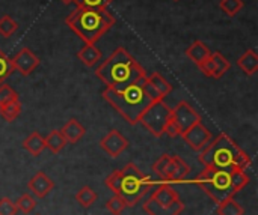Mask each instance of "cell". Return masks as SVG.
<instances>
[{"label": "cell", "instance_id": "obj_1", "mask_svg": "<svg viewBox=\"0 0 258 215\" xmlns=\"http://www.w3.org/2000/svg\"><path fill=\"white\" fill-rule=\"evenodd\" d=\"M95 75L113 90H122L133 83L141 81L147 72L141 63L122 47L116 48L95 69Z\"/></svg>", "mask_w": 258, "mask_h": 215}, {"label": "cell", "instance_id": "obj_2", "mask_svg": "<svg viewBox=\"0 0 258 215\" xmlns=\"http://www.w3.org/2000/svg\"><path fill=\"white\" fill-rule=\"evenodd\" d=\"M200 161L206 167L218 170L242 169L246 172L251 166V157L225 133L212 139V142L201 151Z\"/></svg>", "mask_w": 258, "mask_h": 215}, {"label": "cell", "instance_id": "obj_3", "mask_svg": "<svg viewBox=\"0 0 258 215\" xmlns=\"http://www.w3.org/2000/svg\"><path fill=\"white\" fill-rule=\"evenodd\" d=\"M67 24L86 44H95L115 24V18L107 9L76 6L67 17Z\"/></svg>", "mask_w": 258, "mask_h": 215}, {"label": "cell", "instance_id": "obj_4", "mask_svg": "<svg viewBox=\"0 0 258 215\" xmlns=\"http://www.w3.org/2000/svg\"><path fill=\"white\" fill-rule=\"evenodd\" d=\"M103 98L130 124L136 125L145 112V109L153 102L144 92L141 81L130 84L122 90H113L106 87L103 90Z\"/></svg>", "mask_w": 258, "mask_h": 215}, {"label": "cell", "instance_id": "obj_5", "mask_svg": "<svg viewBox=\"0 0 258 215\" xmlns=\"http://www.w3.org/2000/svg\"><path fill=\"white\" fill-rule=\"evenodd\" d=\"M119 172H121V182L115 194L119 196L125 202V205L132 208L138 202H141L142 197L148 193L151 187V179L147 175H144L141 169L133 163H128Z\"/></svg>", "mask_w": 258, "mask_h": 215}, {"label": "cell", "instance_id": "obj_6", "mask_svg": "<svg viewBox=\"0 0 258 215\" xmlns=\"http://www.w3.org/2000/svg\"><path fill=\"white\" fill-rule=\"evenodd\" d=\"M195 184L215 202L221 203L230 197H234V191L230 182V172L228 170H218L206 167L197 178Z\"/></svg>", "mask_w": 258, "mask_h": 215}, {"label": "cell", "instance_id": "obj_7", "mask_svg": "<svg viewBox=\"0 0 258 215\" xmlns=\"http://www.w3.org/2000/svg\"><path fill=\"white\" fill-rule=\"evenodd\" d=\"M171 119V107L162 101L151 102L145 112L142 113L139 122L156 137H162L165 134V128Z\"/></svg>", "mask_w": 258, "mask_h": 215}, {"label": "cell", "instance_id": "obj_8", "mask_svg": "<svg viewBox=\"0 0 258 215\" xmlns=\"http://www.w3.org/2000/svg\"><path fill=\"white\" fill-rule=\"evenodd\" d=\"M171 119L178 127L180 133H184L195 124L201 122V116L186 101H180L174 109H171Z\"/></svg>", "mask_w": 258, "mask_h": 215}, {"label": "cell", "instance_id": "obj_9", "mask_svg": "<svg viewBox=\"0 0 258 215\" xmlns=\"http://www.w3.org/2000/svg\"><path fill=\"white\" fill-rule=\"evenodd\" d=\"M183 137V140L197 152H201L210 142H212V133L203 125V122L195 124L194 127H190L189 130H186L184 133L180 134Z\"/></svg>", "mask_w": 258, "mask_h": 215}, {"label": "cell", "instance_id": "obj_10", "mask_svg": "<svg viewBox=\"0 0 258 215\" xmlns=\"http://www.w3.org/2000/svg\"><path fill=\"white\" fill-rule=\"evenodd\" d=\"M100 148L109 157L118 158L128 148V140L118 130H112L100 140Z\"/></svg>", "mask_w": 258, "mask_h": 215}, {"label": "cell", "instance_id": "obj_11", "mask_svg": "<svg viewBox=\"0 0 258 215\" xmlns=\"http://www.w3.org/2000/svg\"><path fill=\"white\" fill-rule=\"evenodd\" d=\"M11 60H12L14 69L18 71L21 75H29L39 65V59L29 48H21Z\"/></svg>", "mask_w": 258, "mask_h": 215}, {"label": "cell", "instance_id": "obj_12", "mask_svg": "<svg viewBox=\"0 0 258 215\" xmlns=\"http://www.w3.org/2000/svg\"><path fill=\"white\" fill-rule=\"evenodd\" d=\"M190 172V166L180 157L174 155L171 157L168 166H166V170H165V178L163 181H168V182H180L183 181Z\"/></svg>", "mask_w": 258, "mask_h": 215}, {"label": "cell", "instance_id": "obj_13", "mask_svg": "<svg viewBox=\"0 0 258 215\" xmlns=\"http://www.w3.org/2000/svg\"><path fill=\"white\" fill-rule=\"evenodd\" d=\"M29 190L35 194V197L38 199H44L53 188H54V182L44 173V172H38L27 184Z\"/></svg>", "mask_w": 258, "mask_h": 215}, {"label": "cell", "instance_id": "obj_14", "mask_svg": "<svg viewBox=\"0 0 258 215\" xmlns=\"http://www.w3.org/2000/svg\"><path fill=\"white\" fill-rule=\"evenodd\" d=\"M184 209L183 202L178 199L174 203H171L169 206H162L157 202H154L151 197L144 203V211L148 215H180Z\"/></svg>", "mask_w": 258, "mask_h": 215}, {"label": "cell", "instance_id": "obj_15", "mask_svg": "<svg viewBox=\"0 0 258 215\" xmlns=\"http://www.w3.org/2000/svg\"><path fill=\"white\" fill-rule=\"evenodd\" d=\"M151 199L162 206H169L180 197H178V193L169 184H160L151 194Z\"/></svg>", "mask_w": 258, "mask_h": 215}, {"label": "cell", "instance_id": "obj_16", "mask_svg": "<svg viewBox=\"0 0 258 215\" xmlns=\"http://www.w3.org/2000/svg\"><path fill=\"white\" fill-rule=\"evenodd\" d=\"M85 133H86L85 127L79 121H76V119H70L60 128V134L63 136L67 143H77L85 136Z\"/></svg>", "mask_w": 258, "mask_h": 215}, {"label": "cell", "instance_id": "obj_17", "mask_svg": "<svg viewBox=\"0 0 258 215\" xmlns=\"http://www.w3.org/2000/svg\"><path fill=\"white\" fill-rule=\"evenodd\" d=\"M239 68L246 74V75H254L258 71V54L251 48L246 50L237 60Z\"/></svg>", "mask_w": 258, "mask_h": 215}, {"label": "cell", "instance_id": "obj_18", "mask_svg": "<svg viewBox=\"0 0 258 215\" xmlns=\"http://www.w3.org/2000/svg\"><path fill=\"white\" fill-rule=\"evenodd\" d=\"M212 54L210 48L203 42V41H195L187 50H186V56L197 65H200L203 60H206L209 56Z\"/></svg>", "mask_w": 258, "mask_h": 215}, {"label": "cell", "instance_id": "obj_19", "mask_svg": "<svg viewBox=\"0 0 258 215\" xmlns=\"http://www.w3.org/2000/svg\"><path fill=\"white\" fill-rule=\"evenodd\" d=\"M77 57L86 66H94L101 60V51L95 47V44H85V47L77 53Z\"/></svg>", "mask_w": 258, "mask_h": 215}, {"label": "cell", "instance_id": "obj_20", "mask_svg": "<svg viewBox=\"0 0 258 215\" xmlns=\"http://www.w3.org/2000/svg\"><path fill=\"white\" fill-rule=\"evenodd\" d=\"M23 146H24V149L30 154V155H33V157H38V155H41V152L45 149V143H44V137L39 134V133H32L24 142H23Z\"/></svg>", "mask_w": 258, "mask_h": 215}, {"label": "cell", "instance_id": "obj_21", "mask_svg": "<svg viewBox=\"0 0 258 215\" xmlns=\"http://www.w3.org/2000/svg\"><path fill=\"white\" fill-rule=\"evenodd\" d=\"M44 143H45V148L53 152V154H59L63 146L67 145V140L63 139V136L60 134L59 130H53L51 133H48L45 137H44Z\"/></svg>", "mask_w": 258, "mask_h": 215}, {"label": "cell", "instance_id": "obj_22", "mask_svg": "<svg viewBox=\"0 0 258 215\" xmlns=\"http://www.w3.org/2000/svg\"><path fill=\"white\" fill-rule=\"evenodd\" d=\"M230 172V182H231V188L234 193H239L242 188H245L249 184V176L246 175L245 170L242 169H231Z\"/></svg>", "mask_w": 258, "mask_h": 215}, {"label": "cell", "instance_id": "obj_23", "mask_svg": "<svg viewBox=\"0 0 258 215\" xmlns=\"http://www.w3.org/2000/svg\"><path fill=\"white\" fill-rule=\"evenodd\" d=\"M21 109H23V107H21L20 99L6 102V104L0 105V116H2L6 122H14V121L20 116Z\"/></svg>", "mask_w": 258, "mask_h": 215}, {"label": "cell", "instance_id": "obj_24", "mask_svg": "<svg viewBox=\"0 0 258 215\" xmlns=\"http://www.w3.org/2000/svg\"><path fill=\"white\" fill-rule=\"evenodd\" d=\"M218 215H243L245 211L240 206L239 202L234 200V197H230L221 203H218V209H216Z\"/></svg>", "mask_w": 258, "mask_h": 215}, {"label": "cell", "instance_id": "obj_25", "mask_svg": "<svg viewBox=\"0 0 258 215\" xmlns=\"http://www.w3.org/2000/svg\"><path fill=\"white\" fill-rule=\"evenodd\" d=\"M147 78H148V81L160 92V95L165 98L166 95H169L171 93V90H172V86L169 84V81L165 78V77H162L159 72H153L151 75H147Z\"/></svg>", "mask_w": 258, "mask_h": 215}, {"label": "cell", "instance_id": "obj_26", "mask_svg": "<svg viewBox=\"0 0 258 215\" xmlns=\"http://www.w3.org/2000/svg\"><path fill=\"white\" fill-rule=\"evenodd\" d=\"M76 200L83 206V208H91L95 200H97V193L91 188V187H83L79 190V193L76 194Z\"/></svg>", "mask_w": 258, "mask_h": 215}, {"label": "cell", "instance_id": "obj_27", "mask_svg": "<svg viewBox=\"0 0 258 215\" xmlns=\"http://www.w3.org/2000/svg\"><path fill=\"white\" fill-rule=\"evenodd\" d=\"M212 59H213V63H215V72H216V75H215V78H221L228 69H230V62L227 60V57L225 56H222L219 51H215V53H212Z\"/></svg>", "mask_w": 258, "mask_h": 215}, {"label": "cell", "instance_id": "obj_28", "mask_svg": "<svg viewBox=\"0 0 258 215\" xmlns=\"http://www.w3.org/2000/svg\"><path fill=\"white\" fill-rule=\"evenodd\" d=\"M17 29H18V24L11 15H3L0 18V35L2 36L9 38L17 32Z\"/></svg>", "mask_w": 258, "mask_h": 215}, {"label": "cell", "instance_id": "obj_29", "mask_svg": "<svg viewBox=\"0 0 258 215\" xmlns=\"http://www.w3.org/2000/svg\"><path fill=\"white\" fill-rule=\"evenodd\" d=\"M14 65L12 60L0 50V84H3V81L14 72Z\"/></svg>", "mask_w": 258, "mask_h": 215}, {"label": "cell", "instance_id": "obj_30", "mask_svg": "<svg viewBox=\"0 0 258 215\" xmlns=\"http://www.w3.org/2000/svg\"><path fill=\"white\" fill-rule=\"evenodd\" d=\"M219 8L230 17H234L240 12V9L243 8V2L242 0H221Z\"/></svg>", "mask_w": 258, "mask_h": 215}, {"label": "cell", "instance_id": "obj_31", "mask_svg": "<svg viewBox=\"0 0 258 215\" xmlns=\"http://www.w3.org/2000/svg\"><path fill=\"white\" fill-rule=\"evenodd\" d=\"M17 209L21 211L23 214H30L35 208H36V200L30 196V194H23L18 200H17Z\"/></svg>", "mask_w": 258, "mask_h": 215}, {"label": "cell", "instance_id": "obj_32", "mask_svg": "<svg viewBox=\"0 0 258 215\" xmlns=\"http://www.w3.org/2000/svg\"><path fill=\"white\" fill-rule=\"evenodd\" d=\"M141 86H142V89H144V92L147 93V96L154 102V101H162L163 99V96L160 95V92L148 81V78H147V75L141 80Z\"/></svg>", "mask_w": 258, "mask_h": 215}, {"label": "cell", "instance_id": "obj_33", "mask_svg": "<svg viewBox=\"0 0 258 215\" xmlns=\"http://www.w3.org/2000/svg\"><path fill=\"white\" fill-rule=\"evenodd\" d=\"M125 202L119 197V196H113L107 203H106V208L109 209V212L112 215H121V212L125 209Z\"/></svg>", "mask_w": 258, "mask_h": 215}, {"label": "cell", "instance_id": "obj_34", "mask_svg": "<svg viewBox=\"0 0 258 215\" xmlns=\"http://www.w3.org/2000/svg\"><path fill=\"white\" fill-rule=\"evenodd\" d=\"M18 99V93L8 84H0V105Z\"/></svg>", "mask_w": 258, "mask_h": 215}, {"label": "cell", "instance_id": "obj_35", "mask_svg": "<svg viewBox=\"0 0 258 215\" xmlns=\"http://www.w3.org/2000/svg\"><path fill=\"white\" fill-rule=\"evenodd\" d=\"M113 0H74L76 6H85V8H97V9H106Z\"/></svg>", "mask_w": 258, "mask_h": 215}, {"label": "cell", "instance_id": "obj_36", "mask_svg": "<svg viewBox=\"0 0 258 215\" xmlns=\"http://www.w3.org/2000/svg\"><path fill=\"white\" fill-rule=\"evenodd\" d=\"M17 205L9 197L0 199V215H17Z\"/></svg>", "mask_w": 258, "mask_h": 215}, {"label": "cell", "instance_id": "obj_37", "mask_svg": "<svg viewBox=\"0 0 258 215\" xmlns=\"http://www.w3.org/2000/svg\"><path fill=\"white\" fill-rule=\"evenodd\" d=\"M169 160H171V155H168V154H163L154 164H153V170L163 179L165 178V170H166V166H168V163H169Z\"/></svg>", "mask_w": 258, "mask_h": 215}, {"label": "cell", "instance_id": "obj_38", "mask_svg": "<svg viewBox=\"0 0 258 215\" xmlns=\"http://www.w3.org/2000/svg\"><path fill=\"white\" fill-rule=\"evenodd\" d=\"M198 68L204 72V75H207V77H213V78H215L216 72H215V63H213L212 54H210L206 60H203V62L198 65Z\"/></svg>", "mask_w": 258, "mask_h": 215}, {"label": "cell", "instance_id": "obj_39", "mask_svg": "<svg viewBox=\"0 0 258 215\" xmlns=\"http://www.w3.org/2000/svg\"><path fill=\"white\" fill-rule=\"evenodd\" d=\"M165 134H168L169 137H177V136L181 134L180 130H178V127L174 124L172 119H169V122H168V125H166V128H165Z\"/></svg>", "mask_w": 258, "mask_h": 215}, {"label": "cell", "instance_id": "obj_40", "mask_svg": "<svg viewBox=\"0 0 258 215\" xmlns=\"http://www.w3.org/2000/svg\"><path fill=\"white\" fill-rule=\"evenodd\" d=\"M62 3H65V5H70V3H73L74 0H60Z\"/></svg>", "mask_w": 258, "mask_h": 215}, {"label": "cell", "instance_id": "obj_41", "mask_svg": "<svg viewBox=\"0 0 258 215\" xmlns=\"http://www.w3.org/2000/svg\"><path fill=\"white\" fill-rule=\"evenodd\" d=\"M175 2H178V0H175Z\"/></svg>", "mask_w": 258, "mask_h": 215}, {"label": "cell", "instance_id": "obj_42", "mask_svg": "<svg viewBox=\"0 0 258 215\" xmlns=\"http://www.w3.org/2000/svg\"><path fill=\"white\" fill-rule=\"evenodd\" d=\"M36 215H39V214H36Z\"/></svg>", "mask_w": 258, "mask_h": 215}]
</instances>
